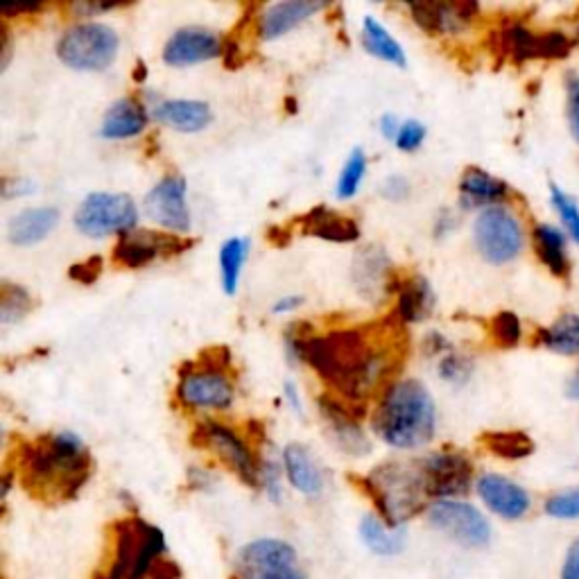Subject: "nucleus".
I'll list each match as a JSON object with an SVG mask.
<instances>
[{
    "label": "nucleus",
    "instance_id": "nucleus-21",
    "mask_svg": "<svg viewBox=\"0 0 579 579\" xmlns=\"http://www.w3.org/2000/svg\"><path fill=\"white\" fill-rule=\"evenodd\" d=\"M412 21L430 35H458L478 14V3H416L408 6Z\"/></svg>",
    "mask_w": 579,
    "mask_h": 579
},
{
    "label": "nucleus",
    "instance_id": "nucleus-14",
    "mask_svg": "<svg viewBox=\"0 0 579 579\" xmlns=\"http://www.w3.org/2000/svg\"><path fill=\"white\" fill-rule=\"evenodd\" d=\"M430 498L458 500L467 495L473 484V464L467 455L455 451H440L421 460Z\"/></svg>",
    "mask_w": 579,
    "mask_h": 579
},
{
    "label": "nucleus",
    "instance_id": "nucleus-53",
    "mask_svg": "<svg viewBox=\"0 0 579 579\" xmlns=\"http://www.w3.org/2000/svg\"><path fill=\"white\" fill-rule=\"evenodd\" d=\"M399 129H401V122H399V118H396L394 114H385V116L381 118V131H383V136H385V138H390V140H396V136H399Z\"/></svg>",
    "mask_w": 579,
    "mask_h": 579
},
{
    "label": "nucleus",
    "instance_id": "nucleus-45",
    "mask_svg": "<svg viewBox=\"0 0 579 579\" xmlns=\"http://www.w3.org/2000/svg\"><path fill=\"white\" fill-rule=\"evenodd\" d=\"M229 365H232V353H229V349L223 346V344L206 349V351L199 355V362H197V367L213 370V372H227Z\"/></svg>",
    "mask_w": 579,
    "mask_h": 579
},
{
    "label": "nucleus",
    "instance_id": "nucleus-40",
    "mask_svg": "<svg viewBox=\"0 0 579 579\" xmlns=\"http://www.w3.org/2000/svg\"><path fill=\"white\" fill-rule=\"evenodd\" d=\"M491 337L498 346L502 349H512L521 342V335H523V328H521V320L510 313V311H502L498 313L493 320H491Z\"/></svg>",
    "mask_w": 579,
    "mask_h": 579
},
{
    "label": "nucleus",
    "instance_id": "nucleus-55",
    "mask_svg": "<svg viewBox=\"0 0 579 579\" xmlns=\"http://www.w3.org/2000/svg\"><path fill=\"white\" fill-rule=\"evenodd\" d=\"M285 396H287V403H293V408L297 412H302V401H300V394H297V387L293 383H285Z\"/></svg>",
    "mask_w": 579,
    "mask_h": 579
},
{
    "label": "nucleus",
    "instance_id": "nucleus-1",
    "mask_svg": "<svg viewBox=\"0 0 579 579\" xmlns=\"http://www.w3.org/2000/svg\"><path fill=\"white\" fill-rule=\"evenodd\" d=\"M401 357L387 346H376L370 333L355 328L311 335L302 344V360L346 401L360 403L390 374L401 367Z\"/></svg>",
    "mask_w": 579,
    "mask_h": 579
},
{
    "label": "nucleus",
    "instance_id": "nucleus-33",
    "mask_svg": "<svg viewBox=\"0 0 579 579\" xmlns=\"http://www.w3.org/2000/svg\"><path fill=\"white\" fill-rule=\"evenodd\" d=\"M539 342L552 353L579 357V315H561L552 326L539 331Z\"/></svg>",
    "mask_w": 579,
    "mask_h": 579
},
{
    "label": "nucleus",
    "instance_id": "nucleus-39",
    "mask_svg": "<svg viewBox=\"0 0 579 579\" xmlns=\"http://www.w3.org/2000/svg\"><path fill=\"white\" fill-rule=\"evenodd\" d=\"M550 202L561 217L566 236H570L579 245V206H577V202L570 195H566L559 186H550Z\"/></svg>",
    "mask_w": 579,
    "mask_h": 579
},
{
    "label": "nucleus",
    "instance_id": "nucleus-46",
    "mask_svg": "<svg viewBox=\"0 0 579 579\" xmlns=\"http://www.w3.org/2000/svg\"><path fill=\"white\" fill-rule=\"evenodd\" d=\"M261 484L265 487L267 495L272 502H281L283 500V489H281V467L276 462H263L261 464Z\"/></svg>",
    "mask_w": 579,
    "mask_h": 579
},
{
    "label": "nucleus",
    "instance_id": "nucleus-30",
    "mask_svg": "<svg viewBox=\"0 0 579 579\" xmlns=\"http://www.w3.org/2000/svg\"><path fill=\"white\" fill-rule=\"evenodd\" d=\"M534 252L539 261L559 278H566L570 272V261L566 254V232L552 225H537L532 232Z\"/></svg>",
    "mask_w": 579,
    "mask_h": 579
},
{
    "label": "nucleus",
    "instance_id": "nucleus-37",
    "mask_svg": "<svg viewBox=\"0 0 579 579\" xmlns=\"http://www.w3.org/2000/svg\"><path fill=\"white\" fill-rule=\"evenodd\" d=\"M365 175H367V155L362 153L360 148H355L349 155V159H346V164H344V168H342V173L337 177L335 195L340 199H351L357 193V188H360L362 179H365Z\"/></svg>",
    "mask_w": 579,
    "mask_h": 579
},
{
    "label": "nucleus",
    "instance_id": "nucleus-51",
    "mask_svg": "<svg viewBox=\"0 0 579 579\" xmlns=\"http://www.w3.org/2000/svg\"><path fill=\"white\" fill-rule=\"evenodd\" d=\"M451 229H455V215L444 208V210L440 213L438 220H434V236L442 238V236H446Z\"/></svg>",
    "mask_w": 579,
    "mask_h": 579
},
{
    "label": "nucleus",
    "instance_id": "nucleus-13",
    "mask_svg": "<svg viewBox=\"0 0 579 579\" xmlns=\"http://www.w3.org/2000/svg\"><path fill=\"white\" fill-rule=\"evenodd\" d=\"M320 412L322 419L326 421L331 438L337 444L340 451L362 458L372 453V442L367 440L365 430L360 425V416L365 414V405H360L355 401H337L333 396H320Z\"/></svg>",
    "mask_w": 579,
    "mask_h": 579
},
{
    "label": "nucleus",
    "instance_id": "nucleus-20",
    "mask_svg": "<svg viewBox=\"0 0 579 579\" xmlns=\"http://www.w3.org/2000/svg\"><path fill=\"white\" fill-rule=\"evenodd\" d=\"M225 52L223 39L206 28H181L177 30L166 48H164V61L175 68L195 66L202 61H210Z\"/></svg>",
    "mask_w": 579,
    "mask_h": 579
},
{
    "label": "nucleus",
    "instance_id": "nucleus-41",
    "mask_svg": "<svg viewBox=\"0 0 579 579\" xmlns=\"http://www.w3.org/2000/svg\"><path fill=\"white\" fill-rule=\"evenodd\" d=\"M566 120H568V129L575 138V143L579 145V76L575 70H570L566 80Z\"/></svg>",
    "mask_w": 579,
    "mask_h": 579
},
{
    "label": "nucleus",
    "instance_id": "nucleus-50",
    "mask_svg": "<svg viewBox=\"0 0 579 579\" xmlns=\"http://www.w3.org/2000/svg\"><path fill=\"white\" fill-rule=\"evenodd\" d=\"M37 186L32 184V181H28V179H6L3 181V195H6V199H10V197H14V195H28V193H32Z\"/></svg>",
    "mask_w": 579,
    "mask_h": 579
},
{
    "label": "nucleus",
    "instance_id": "nucleus-43",
    "mask_svg": "<svg viewBox=\"0 0 579 579\" xmlns=\"http://www.w3.org/2000/svg\"><path fill=\"white\" fill-rule=\"evenodd\" d=\"M425 138V125L419 120H405L401 122L399 136H396V148L401 153H414L421 148V143Z\"/></svg>",
    "mask_w": 579,
    "mask_h": 579
},
{
    "label": "nucleus",
    "instance_id": "nucleus-11",
    "mask_svg": "<svg viewBox=\"0 0 579 579\" xmlns=\"http://www.w3.org/2000/svg\"><path fill=\"white\" fill-rule=\"evenodd\" d=\"M193 442L195 446L213 451L247 487L261 484V464L254 451L232 428L215 421H204L197 425Z\"/></svg>",
    "mask_w": 579,
    "mask_h": 579
},
{
    "label": "nucleus",
    "instance_id": "nucleus-47",
    "mask_svg": "<svg viewBox=\"0 0 579 579\" xmlns=\"http://www.w3.org/2000/svg\"><path fill=\"white\" fill-rule=\"evenodd\" d=\"M561 579H579V539H575L561 563Z\"/></svg>",
    "mask_w": 579,
    "mask_h": 579
},
{
    "label": "nucleus",
    "instance_id": "nucleus-36",
    "mask_svg": "<svg viewBox=\"0 0 579 579\" xmlns=\"http://www.w3.org/2000/svg\"><path fill=\"white\" fill-rule=\"evenodd\" d=\"M247 258V241L243 238H232L223 245L220 249V274H223V287L227 295L238 293L241 283V272Z\"/></svg>",
    "mask_w": 579,
    "mask_h": 579
},
{
    "label": "nucleus",
    "instance_id": "nucleus-29",
    "mask_svg": "<svg viewBox=\"0 0 579 579\" xmlns=\"http://www.w3.org/2000/svg\"><path fill=\"white\" fill-rule=\"evenodd\" d=\"M396 293H399L396 315L405 324L423 322L434 308V293L423 276H412V278L399 281Z\"/></svg>",
    "mask_w": 579,
    "mask_h": 579
},
{
    "label": "nucleus",
    "instance_id": "nucleus-49",
    "mask_svg": "<svg viewBox=\"0 0 579 579\" xmlns=\"http://www.w3.org/2000/svg\"><path fill=\"white\" fill-rule=\"evenodd\" d=\"M179 577H181V570L170 559H159L157 566L153 568V575H150V579H179Z\"/></svg>",
    "mask_w": 579,
    "mask_h": 579
},
{
    "label": "nucleus",
    "instance_id": "nucleus-18",
    "mask_svg": "<svg viewBox=\"0 0 579 579\" xmlns=\"http://www.w3.org/2000/svg\"><path fill=\"white\" fill-rule=\"evenodd\" d=\"M186 193L188 186L184 177H164L148 195H145L143 208L157 225L177 234H186L190 232V210Z\"/></svg>",
    "mask_w": 579,
    "mask_h": 579
},
{
    "label": "nucleus",
    "instance_id": "nucleus-22",
    "mask_svg": "<svg viewBox=\"0 0 579 579\" xmlns=\"http://www.w3.org/2000/svg\"><path fill=\"white\" fill-rule=\"evenodd\" d=\"M322 10H326L324 3H311V0H285V3H276L261 14L258 35L263 41L278 39Z\"/></svg>",
    "mask_w": 579,
    "mask_h": 579
},
{
    "label": "nucleus",
    "instance_id": "nucleus-44",
    "mask_svg": "<svg viewBox=\"0 0 579 579\" xmlns=\"http://www.w3.org/2000/svg\"><path fill=\"white\" fill-rule=\"evenodd\" d=\"M102 267H105V261H102L100 256H91V258H87V261H80V263H76V265H70L68 276H70L72 281L82 283V285H94V283L100 278Z\"/></svg>",
    "mask_w": 579,
    "mask_h": 579
},
{
    "label": "nucleus",
    "instance_id": "nucleus-27",
    "mask_svg": "<svg viewBox=\"0 0 579 579\" xmlns=\"http://www.w3.org/2000/svg\"><path fill=\"white\" fill-rule=\"evenodd\" d=\"M155 116L184 134H195L213 122V111L199 100H166L155 109Z\"/></svg>",
    "mask_w": 579,
    "mask_h": 579
},
{
    "label": "nucleus",
    "instance_id": "nucleus-12",
    "mask_svg": "<svg viewBox=\"0 0 579 579\" xmlns=\"http://www.w3.org/2000/svg\"><path fill=\"white\" fill-rule=\"evenodd\" d=\"M570 48L572 41L559 30L532 32L521 23H510L495 35V50L519 63L530 59H563Z\"/></svg>",
    "mask_w": 579,
    "mask_h": 579
},
{
    "label": "nucleus",
    "instance_id": "nucleus-52",
    "mask_svg": "<svg viewBox=\"0 0 579 579\" xmlns=\"http://www.w3.org/2000/svg\"><path fill=\"white\" fill-rule=\"evenodd\" d=\"M304 304V297L302 295H290V297H283L278 300L274 306H272V313L274 315H285V313H293L295 308H300Z\"/></svg>",
    "mask_w": 579,
    "mask_h": 579
},
{
    "label": "nucleus",
    "instance_id": "nucleus-8",
    "mask_svg": "<svg viewBox=\"0 0 579 579\" xmlns=\"http://www.w3.org/2000/svg\"><path fill=\"white\" fill-rule=\"evenodd\" d=\"M238 579H308L297 550L281 539H256L236 555Z\"/></svg>",
    "mask_w": 579,
    "mask_h": 579
},
{
    "label": "nucleus",
    "instance_id": "nucleus-28",
    "mask_svg": "<svg viewBox=\"0 0 579 579\" xmlns=\"http://www.w3.org/2000/svg\"><path fill=\"white\" fill-rule=\"evenodd\" d=\"M460 193L467 206L489 208L500 206V202L510 195V186L480 168H469L460 179Z\"/></svg>",
    "mask_w": 579,
    "mask_h": 579
},
{
    "label": "nucleus",
    "instance_id": "nucleus-4",
    "mask_svg": "<svg viewBox=\"0 0 579 579\" xmlns=\"http://www.w3.org/2000/svg\"><path fill=\"white\" fill-rule=\"evenodd\" d=\"M360 489L379 507L381 519L392 528H403L412 517L421 514L428 500V480L419 462H385L367 478H360Z\"/></svg>",
    "mask_w": 579,
    "mask_h": 579
},
{
    "label": "nucleus",
    "instance_id": "nucleus-54",
    "mask_svg": "<svg viewBox=\"0 0 579 579\" xmlns=\"http://www.w3.org/2000/svg\"><path fill=\"white\" fill-rule=\"evenodd\" d=\"M566 396L570 401H579V367L570 374V379L566 383Z\"/></svg>",
    "mask_w": 579,
    "mask_h": 579
},
{
    "label": "nucleus",
    "instance_id": "nucleus-31",
    "mask_svg": "<svg viewBox=\"0 0 579 579\" xmlns=\"http://www.w3.org/2000/svg\"><path fill=\"white\" fill-rule=\"evenodd\" d=\"M360 539L374 555L394 557L403 552L408 534L405 528H392L383 519L370 514L360 521Z\"/></svg>",
    "mask_w": 579,
    "mask_h": 579
},
{
    "label": "nucleus",
    "instance_id": "nucleus-2",
    "mask_svg": "<svg viewBox=\"0 0 579 579\" xmlns=\"http://www.w3.org/2000/svg\"><path fill=\"white\" fill-rule=\"evenodd\" d=\"M91 455L76 432H50L17 451L23 489L48 504L76 498L91 478Z\"/></svg>",
    "mask_w": 579,
    "mask_h": 579
},
{
    "label": "nucleus",
    "instance_id": "nucleus-6",
    "mask_svg": "<svg viewBox=\"0 0 579 579\" xmlns=\"http://www.w3.org/2000/svg\"><path fill=\"white\" fill-rule=\"evenodd\" d=\"M120 41L118 35L105 23H78L68 28L59 43L57 57L72 70H105L114 63Z\"/></svg>",
    "mask_w": 579,
    "mask_h": 579
},
{
    "label": "nucleus",
    "instance_id": "nucleus-35",
    "mask_svg": "<svg viewBox=\"0 0 579 579\" xmlns=\"http://www.w3.org/2000/svg\"><path fill=\"white\" fill-rule=\"evenodd\" d=\"M32 311V297L26 287L3 281L0 285V322L6 326L26 320Z\"/></svg>",
    "mask_w": 579,
    "mask_h": 579
},
{
    "label": "nucleus",
    "instance_id": "nucleus-34",
    "mask_svg": "<svg viewBox=\"0 0 579 579\" xmlns=\"http://www.w3.org/2000/svg\"><path fill=\"white\" fill-rule=\"evenodd\" d=\"M482 444L495 458L502 460H526L534 453V442L526 432L519 430H500V432H484Z\"/></svg>",
    "mask_w": 579,
    "mask_h": 579
},
{
    "label": "nucleus",
    "instance_id": "nucleus-5",
    "mask_svg": "<svg viewBox=\"0 0 579 579\" xmlns=\"http://www.w3.org/2000/svg\"><path fill=\"white\" fill-rule=\"evenodd\" d=\"M166 552V534L138 517L111 526V541L105 561L94 579H150L153 568Z\"/></svg>",
    "mask_w": 579,
    "mask_h": 579
},
{
    "label": "nucleus",
    "instance_id": "nucleus-25",
    "mask_svg": "<svg viewBox=\"0 0 579 579\" xmlns=\"http://www.w3.org/2000/svg\"><path fill=\"white\" fill-rule=\"evenodd\" d=\"M285 475L300 493L320 495L324 489V475L311 451L302 444H287L283 449Z\"/></svg>",
    "mask_w": 579,
    "mask_h": 579
},
{
    "label": "nucleus",
    "instance_id": "nucleus-24",
    "mask_svg": "<svg viewBox=\"0 0 579 579\" xmlns=\"http://www.w3.org/2000/svg\"><path fill=\"white\" fill-rule=\"evenodd\" d=\"M302 232L306 236L328 241V243H355L360 238L357 225L351 217L328 208V206H315L302 217Z\"/></svg>",
    "mask_w": 579,
    "mask_h": 579
},
{
    "label": "nucleus",
    "instance_id": "nucleus-3",
    "mask_svg": "<svg viewBox=\"0 0 579 579\" xmlns=\"http://www.w3.org/2000/svg\"><path fill=\"white\" fill-rule=\"evenodd\" d=\"M374 430L379 438L399 451H414L430 444L438 430V410L419 381L392 383L376 410Z\"/></svg>",
    "mask_w": 579,
    "mask_h": 579
},
{
    "label": "nucleus",
    "instance_id": "nucleus-7",
    "mask_svg": "<svg viewBox=\"0 0 579 579\" xmlns=\"http://www.w3.org/2000/svg\"><path fill=\"white\" fill-rule=\"evenodd\" d=\"M478 254L491 265H507L523 252L526 234L519 217L504 206L482 208L473 225Z\"/></svg>",
    "mask_w": 579,
    "mask_h": 579
},
{
    "label": "nucleus",
    "instance_id": "nucleus-42",
    "mask_svg": "<svg viewBox=\"0 0 579 579\" xmlns=\"http://www.w3.org/2000/svg\"><path fill=\"white\" fill-rule=\"evenodd\" d=\"M473 374V362L460 353H449L440 362V376L449 383H467Z\"/></svg>",
    "mask_w": 579,
    "mask_h": 579
},
{
    "label": "nucleus",
    "instance_id": "nucleus-15",
    "mask_svg": "<svg viewBox=\"0 0 579 579\" xmlns=\"http://www.w3.org/2000/svg\"><path fill=\"white\" fill-rule=\"evenodd\" d=\"M195 241L186 236H168L157 232H129L118 238L114 247V261L122 267H145L159 256H179L188 252Z\"/></svg>",
    "mask_w": 579,
    "mask_h": 579
},
{
    "label": "nucleus",
    "instance_id": "nucleus-26",
    "mask_svg": "<svg viewBox=\"0 0 579 579\" xmlns=\"http://www.w3.org/2000/svg\"><path fill=\"white\" fill-rule=\"evenodd\" d=\"M59 223V210L52 206L26 208L12 217L8 227V238L17 247H30L41 243Z\"/></svg>",
    "mask_w": 579,
    "mask_h": 579
},
{
    "label": "nucleus",
    "instance_id": "nucleus-48",
    "mask_svg": "<svg viewBox=\"0 0 579 579\" xmlns=\"http://www.w3.org/2000/svg\"><path fill=\"white\" fill-rule=\"evenodd\" d=\"M381 193H383V197H387L392 202H401V199H405L410 195V184L403 177H390L383 184Z\"/></svg>",
    "mask_w": 579,
    "mask_h": 579
},
{
    "label": "nucleus",
    "instance_id": "nucleus-10",
    "mask_svg": "<svg viewBox=\"0 0 579 579\" xmlns=\"http://www.w3.org/2000/svg\"><path fill=\"white\" fill-rule=\"evenodd\" d=\"M428 521L464 548L478 550L491 543V523L478 507L464 500H434L428 507Z\"/></svg>",
    "mask_w": 579,
    "mask_h": 579
},
{
    "label": "nucleus",
    "instance_id": "nucleus-17",
    "mask_svg": "<svg viewBox=\"0 0 579 579\" xmlns=\"http://www.w3.org/2000/svg\"><path fill=\"white\" fill-rule=\"evenodd\" d=\"M351 278H353L357 293L374 304L383 302L385 295L394 293L401 281V278H396V272H394V265H392L387 252L379 245H367L355 254L353 267H351Z\"/></svg>",
    "mask_w": 579,
    "mask_h": 579
},
{
    "label": "nucleus",
    "instance_id": "nucleus-16",
    "mask_svg": "<svg viewBox=\"0 0 579 579\" xmlns=\"http://www.w3.org/2000/svg\"><path fill=\"white\" fill-rule=\"evenodd\" d=\"M177 396L184 405L195 410H227L234 403V385L225 372L204 367H186L179 374Z\"/></svg>",
    "mask_w": 579,
    "mask_h": 579
},
{
    "label": "nucleus",
    "instance_id": "nucleus-32",
    "mask_svg": "<svg viewBox=\"0 0 579 579\" xmlns=\"http://www.w3.org/2000/svg\"><path fill=\"white\" fill-rule=\"evenodd\" d=\"M362 46H365V50L370 55H374L387 63H394L399 68L408 66L403 46L374 17H365V21H362Z\"/></svg>",
    "mask_w": 579,
    "mask_h": 579
},
{
    "label": "nucleus",
    "instance_id": "nucleus-23",
    "mask_svg": "<svg viewBox=\"0 0 579 579\" xmlns=\"http://www.w3.org/2000/svg\"><path fill=\"white\" fill-rule=\"evenodd\" d=\"M148 109H145V105L138 98H120L107 109L100 125V136L107 140L134 138L148 127Z\"/></svg>",
    "mask_w": 579,
    "mask_h": 579
},
{
    "label": "nucleus",
    "instance_id": "nucleus-38",
    "mask_svg": "<svg viewBox=\"0 0 579 579\" xmlns=\"http://www.w3.org/2000/svg\"><path fill=\"white\" fill-rule=\"evenodd\" d=\"M543 512L555 521H579V487L548 495Z\"/></svg>",
    "mask_w": 579,
    "mask_h": 579
},
{
    "label": "nucleus",
    "instance_id": "nucleus-9",
    "mask_svg": "<svg viewBox=\"0 0 579 579\" xmlns=\"http://www.w3.org/2000/svg\"><path fill=\"white\" fill-rule=\"evenodd\" d=\"M138 223V210L129 195L122 193H91L76 210V227L91 238L125 236Z\"/></svg>",
    "mask_w": 579,
    "mask_h": 579
},
{
    "label": "nucleus",
    "instance_id": "nucleus-19",
    "mask_svg": "<svg viewBox=\"0 0 579 579\" xmlns=\"http://www.w3.org/2000/svg\"><path fill=\"white\" fill-rule=\"evenodd\" d=\"M475 491L480 500L489 507V512L504 521H521L532 510L530 493L514 480L498 475V473H484L475 482Z\"/></svg>",
    "mask_w": 579,
    "mask_h": 579
}]
</instances>
